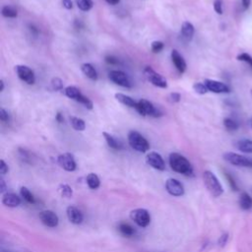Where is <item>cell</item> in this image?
<instances>
[{"instance_id":"1","label":"cell","mask_w":252,"mask_h":252,"mask_svg":"<svg viewBox=\"0 0 252 252\" xmlns=\"http://www.w3.org/2000/svg\"><path fill=\"white\" fill-rule=\"evenodd\" d=\"M168 162L171 169L177 173L185 176H192L194 173L193 166L190 161L178 153H171L168 157Z\"/></svg>"},{"instance_id":"2","label":"cell","mask_w":252,"mask_h":252,"mask_svg":"<svg viewBox=\"0 0 252 252\" xmlns=\"http://www.w3.org/2000/svg\"><path fill=\"white\" fill-rule=\"evenodd\" d=\"M203 181L205 187L213 197H220L223 193L222 185L212 171L205 170L203 172Z\"/></svg>"},{"instance_id":"3","label":"cell","mask_w":252,"mask_h":252,"mask_svg":"<svg viewBox=\"0 0 252 252\" xmlns=\"http://www.w3.org/2000/svg\"><path fill=\"white\" fill-rule=\"evenodd\" d=\"M128 143L132 149L139 153H146L150 149V144L147 139L134 130L128 133Z\"/></svg>"},{"instance_id":"4","label":"cell","mask_w":252,"mask_h":252,"mask_svg":"<svg viewBox=\"0 0 252 252\" xmlns=\"http://www.w3.org/2000/svg\"><path fill=\"white\" fill-rule=\"evenodd\" d=\"M223 159L225 161H227L228 163L235 165V166H239V167H248V168H252V158H247L245 156L236 154V153H232V152H227L224 153L222 156Z\"/></svg>"},{"instance_id":"5","label":"cell","mask_w":252,"mask_h":252,"mask_svg":"<svg viewBox=\"0 0 252 252\" xmlns=\"http://www.w3.org/2000/svg\"><path fill=\"white\" fill-rule=\"evenodd\" d=\"M141 115L143 116H153V117H158L161 116L162 113L158 109L151 101L141 98L137 101V106L135 108Z\"/></svg>"},{"instance_id":"6","label":"cell","mask_w":252,"mask_h":252,"mask_svg":"<svg viewBox=\"0 0 252 252\" xmlns=\"http://www.w3.org/2000/svg\"><path fill=\"white\" fill-rule=\"evenodd\" d=\"M130 219L140 227H147L151 222V215L148 210L138 208L130 212Z\"/></svg>"},{"instance_id":"7","label":"cell","mask_w":252,"mask_h":252,"mask_svg":"<svg viewBox=\"0 0 252 252\" xmlns=\"http://www.w3.org/2000/svg\"><path fill=\"white\" fill-rule=\"evenodd\" d=\"M144 75L146 77V79L154 86L161 88V89H165L167 88V82L165 80V78H163L160 74L157 73L153 68H151L150 66H147L144 69Z\"/></svg>"},{"instance_id":"8","label":"cell","mask_w":252,"mask_h":252,"mask_svg":"<svg viewBox=\"0 0 252 252\" xmlns=\"http://www.w3.org/2000/svg\"><path fill=\"white\" fill-rule=\"evenodd\" d=\"M109 80L114 83L115 85H118L123 88H132V82L129 79V77L122 71L119 70H112L108 73Z\"/></svg>"},{"instance_id":"9","label":"cell","mask_w":252,"mask_h":252,"mask_svg":"<svg viewBox=\"0 0 252 252\" xmlns=\"http://www.w3.org/2000/svg\"><path fill=\"white\" fill-rule=\"evenodd\" d=\"M15 71H16L18 77L25 83H27L29 85L34 84L35 76H34L33 71L30 67H28L26 65H17L15 67Z\"/></svg>"},{"instance_id":"10","label":"cell","mask_w":252,"mask_h":252,"mask_svg":"<svg viewBox=\"0 0 252 252\" xmlns=\"http://www.w3.org/2000/svg\"><path fill=\"white\" fill-rule=\"evenodd\" d=\"M57 162L66 171H74L77 167L74 156L70 153H64L59 155L57 158Z\"/></svg>"},{"instance_id":"11","label":"cell","mask_w":252,"mask_h":252,"mask_svg":"<svg viewBox=\"0 0 252 252\" xmlns=\"http://www.w3.org/2000/svg\"><path fill=\"white\" fill-rule=\"evenodd\" d=\"M165 189L171 196L174 197L183 196L185 192L183 184L175 178H168L165 181Z\"/></svg>"},{"instance_id":"12","label":"cell","mask_w":252,"mask_h":252,"mask_svg":"<svg viewBox=\"0 0 252 252\" xmlns=\"http://www.w3.org/2000/svg\"><path fill=\"white\" fill-rule=\"evenodd\" d=\"M38 218L40 221L45 226H48V227H55L58 225V222H59L58 216L53 211H50V210H43L39 212Z\"/></svg>"},{"instance_id":"13","label":"cell","mask_w":252,"mask_h":252,"mask_svg":"<svg viewBox=\"0 0 252 252\" xmlns=\"http://www.w3.org/2000/svg\"><path fill=\"white\" fill-rule=\"evenodd\" d=\"M204 83L208 88L209 92H212L215 94H227L230 92V88L222 82L212 80V79H206Z\"/></svg>"},{"instance_id":"14","label":"cell","mask_w":252,"mask_h":252,"mask_svg":"<svg viewBox=\"0 0 252 252\" xmlns=\"http://www.w3.org/2000/svg\"><path fill=\"white\" fill-rule=\"evenodd\" d=\"M146 161L150 166H152L155 169H158L160 171L165 169V162L162 157L157 152H150L146 156Z\"/></svg>"},{"instance_id":"15","label":"cell","mask_w":252,"mask_h":252,"mask_svg":"<svg viewBox=\"0 0 252 252\" xmlns=\"http://www.w3.org/2000/svg\"><path fill=\"white\" fill-rule=\"evenodd\" d=\"M66 215L70 222L73 224H80L84 220L83 213L75 206H69L66 209Z\"/></svg>"},{"instance_id":"16","label":"cell","mask_w":252,"mask_h":252,"mask_svg":"<svg viewBox=\"0 0 252 252\" xmlns=\"http://www.w3.org/2000/svg\"><path fill=\"white\" fill-rule=\"evenodd\" d=\"M170 55L172 63L174 64L175 68L179 71V73H184L186 70V62L184 58L181 56V54L176 49H173Z\"/></svg>"},{"instance_id":"17","label":"cell","mask_w":252,"mask_h":252,"mask_svg":"<svg viewBox=\"0 0 252 252\" xmlns=\"http://www.w3.org/2000/svg\"><path fill=\"white\" fill-rule=\"evenodd\" d=\"M21 202V198L15 193H6L2 197V204L8 208H16Z\"/></svg>"},{"instance_id":"18","label":"cell","mask_w":252,"mask_h":252,"mask_svg":"<svg viewBox=\"0 0 252 252\" xmlns=\"http://www.w3.org/2000/svg\"><path fill=\"white\" fill-rule=\"evenodd\" d=\"M194 32H195L194 26H193L190 22H184V23L182 24L181 30H180V33H181V36H182L185 40L190 41V40L193 38Z\"/></svg>"},{"instance_id":"19","label":"cell","mask_w":252,"mask_h":252,"mask_svg":"<svg viewBox=\"0 0 252 252\" xmlns=\"http://www.w3.org/2000/svg\"><path fill=\"white\" fill-rule=\"evenodd\" d=\"M235 148L245 154H252V140L240 139L235 142Z\"/></svg>"},{"instance_id":"20","label":"cell","mask_w":252,"mask_h":252,"mask_svg":"<svg viewBox=\"0 0 252 252\" xmlns=\"http://www.w3.org/2000/svg\"><path fill=\"white\" fill-rule=\"evenodd\" d=\"M81 70L84 73V75H86L89 79L93 80V81H96L97 80V72L94 69V67L90 64V63H84L81 66Z\"/></svg>"},{"instance_id":"21","label":"cell","mask_w":252,"mask_h":252,"mask_svg":"<svg viewBox=\"0 0 252 252\" xmlns=\"http://www.w3.org/2000/svg\"><path fill=\"white\" fill-rule=\"evenodd\" d=\"M114 96L119 102H121L122 104H124L126 106L134 107V108H136V106H137V101L129 95H126V94H121V93H117V94H115Z\"/></svg>"},{"instance_id":"22","label":"cell","mask_w":252,"mask_h":252,"mask_svg":"<svg viewBox=\"0 0 252 252\" xmlns=\"http://www.w3.org/2000/svg\"><path fill=\"white\" fill-rule=\"evenodd\" d=\"M238 203H239V207L244 211H248L252 209V198L246 192H242L240 194Z\"/></svg>"},{"instance_id":"23","label":"cell","mask_w":252,"mask_h":252,"mask_svg":"<svg viewBox=\"0 0 252 252\" xmlns=\"http://www.w3.org/2000/svg\"><path fill=\"white\" fill-rule=\"evenodd\" d=\"M102 135H103V137H104V139H105L107 145H108L111 149H113V150H121V149H122V144H121V142H120L119 140H117L114 136H112V135H110L109 133H106V132H103Z\"/></svg>"},{"instance_id":"24","label":"cell","mask_w":252,"mask_h":252,"mask_svg":"<svg viewBox=\"0 0 252 252\" xmlns=\"http://www.w3.org/2000/svg\"><path fill=\"white\" fill-rule=\"evenodd\" d=\"M64 94L66 96H68L69 98L71 99H74V100H78L79 97L83 94L80 90L74 86H68L64 89Z\"/></svg>"},{"instance_id":"25","label":"cell","mask_w":252,"mask_h":252,"mask_svg":"<svg viewBox=\"0 0 252 252\" xmlns=\"http://www.w3.org/2000/svg\"><path fill=\"white\" fill-rule=\"evenodd\" d=\"M86 181H87L88 186L94 190L97 189L100 185V180L95 173H89L86 177Z\"/></svg>"},{"instance_id":"26","label":"cell","mask_w":252,"mask_h":252,"mask_svg":"<svg viewBox=\"0 0 252 252\" xmlns=\"http://www.w3.org/2000/svg\"><path fill=\"white\" fill-rule=\"evenodd\" d=\"M118 230L124 236H133L135 233L134 227L127 222H120L118 225Z\"/></svg>"},{"instance_id":"27","label":"cell","mask_w":252,"mask_h":252,"mask_svg":"<svg viewBox=\"0 0 252 252\" xmlns=\"http://www.w3.org/2000/svg\"><path fill=\"white\" fill-rule=\"evenodd\" d=\"M70 122L72 127L76 131H84L86 129V123L82 118L76 117V116H71L70 117Z\"/></svg>"},{"instance_id":"28","label":"cell","mask_w":252,"mask_h":252,"mask_svg":"<svg viewBox=\"0 0 252 252\" xmlns=\"http://www.w3.org/2000/svg\"><path fill=\"white\" fill-rule=\"evenodd\" d=\"M58 192L59 194L64 197V198H71L73 196V189L70 185L66 184V183H61L58 186Z\"/></svg>"},{"instance_id":"29","label":"cell","mask_w":252,"mask_h":252,"mask_svg":"<svg viewBox=\"0 0 252 252\" xmlns=\"http://www.w3.org/2000/svg\"><path fill=\"white\" fill-rule=\"evenodd\" d=\"M20 194H21V197L26 201L28 202L29 204H34L35 203V199L32 195V193L25 186L21 187L20 189Z\"/></svg>"},{"instance_id":"30","label":"cell","mask_w":252,"mask_h":252,"mask_svg":"<svg viewBox=\"0 0 252 252\" xmlns=\"http://www.w3.org/2000/svg\"><path fill=\"white\" fill-rule=\"evenodd\" d=\"M1 14L3 17L5 18H16L18 16L17 10H15L13 7L11 6H3L2 10H1Z\"/></svg>"},{"instance_id":"31","label":"cell","mask_w":252,"mask_h":252,"mask_svg":"<svg viewBox=\"0 0 252 252\" xmlns=\"http://www.w3.org/2000/svg\"><path fill=\"white\" fill-rule=\"evenodd\" d=\"M223 126L228 131H235L238 129L239 124L234 119H232L230 117H226L223 119Z\"/></svg>"},{"instance_id":"32","label":"cell","mask_w":252,"mask_h":252,"mask_svg":"<svg viewBox=\"0 0 252 252\" xmlns=\"http://www.w3.org/2000/svg\"><path fill=\"white\" fill-rule=\"evenodd\" d=\"M76 4L78 8L84 12L91 10L94 6L93 0H76Z\"/></svg>"},{"instance_id":"33","label":"cell","mask_w":252,"mask_h":252,"mask_svg":"<svg viewBox=\"0 0 252 252\" xmlns=\"http://www.w3.org/2000/svg\"><path fill=\"white\" fill-rule=\"evenodd\" d=\"M236 59L238 61H242L245 62L246 64H248L251 68H252V56L246 52H241L236 56Z\"/></svg>"},{"instance_id":"34","label":"cell","mask_w":252,"mask_h":252,"mask_svg":"<svg viewBox=\"0 0 252 252\" xmlns=\"http://www.w3.org/2000/svg\"><path fill=\"white\" fill-rule=\"evenodd\" d=\"M193 90L199 94H205L206 93H208V88L206 87L205 83H201V82H198V83H195L193 85Z\"/></svg>"},{"instance_id":"35","label":"cell","mask_w":252,"mask_h":252,"mask_svg":"<svg viewBox=\"0 0 252 252\" xmlns=\"http://www.w3.org/2000/svg\"><path fill=\"white\" fill-rule=\"evenodd\" d=\"M77 101H78L79 103L83 104L86 108H88V109H93V102H92V100H91L89 97H87L86 95L82 94V95L79 97V99H78Z\"/></svg>"},{"instance_id":"36","label":"cell","mask_w":252,"mask_h":252,"mask_svg":"<svg viewBox=\"0 0 252 252\" xmlns=\"http://www.w3.org/2000/svg\"><path fill=\"white\" fill-rule=\"evenodd\" d=\"M51 87L54 91H60L63 89V82L59 78H53L51 80Z\"/></svg>"},{"instance_id":"37","label":"cell","mask_w":252,"mask_h":252,"mask_svg":"<svg viewBox=\"0 0 252 252\" xmlns=\"http://www.w3.org/2000/svg\"><path fill=\"white\" fill-rule=\"evenodd\" d=\"M162 48H163V42L162 41L156 40V41H153L152 44H151V49L155 53H158V52L161 51Z\"/></svg>"},{"instance_id":"38","label":"cell","mask_w":252,"mask_h":252,"mask_svg":"<svg viewBox=\"0 0 252 252\" xmlns=\"http://www.w3.org/2000/svg\"><path fill=\"white\" fill-rule=\"evenodd\" d=\"M214 10L217 14L221 15L223 10H222V0H214Z\"/></svg>"},{"instance_id":"39","label":"cell","mask_w":252,"mask_h":252,"mask_svg":"<svg viewBox=\"0 0 252 252\" xmlns=\"http://www.w3.org/2000/svg\"><path fill=\"white\" fill-rule=\"evenodd\" d=\"M19 152H20V156H21V158H22V159H23L24 161H26V162H31V160H32V155H31V153L27 152V151L24 150V149H20Z\"/></svg>"},{"instance_id":"40","label":"cell","mask_w":252,"mask_h":252,"mask_svg":"<svg viewBox=\"0 0 252 252\" xmlns=\"http://www.w3.org/2000/svg\"><path fill=\"white\" fill-rule=\"evenodd\" d=\"M225 177H226V179H227V181H228V183H229L231 189L234 190V191H237V185H236L234 179L232 178V176H231L229 173L225 172Z\"/></svg>"},{"instance_id":"41","label":"cell","mask_w":252,"mask_h":252,"mask_svg":"<svg viewBox=\"0 0 252 252\" xmlns=\"http://www.w3.org/2000/svg\"><path fill=\"white\" fill-rule=\"evenodd\" d=\"M227 240H228V233H222L220 236V238H219V240H218V244L220 246V247H223L225 244H226V242H227Z\"/></svg>"},{"instance_id":"42","label":"cell","mask_w":252,"mask_h":252,"mask_svg":"<svg viewBox=\"0 0 252 252\" xmlns=\"http://www.w3.org/2000/svg\"><path fill=\"white\" fill-rule=\"evenodd\" d=\"M180 98H181V95L178 93H171L168 95V99L170 102H178L180 100Z\"/></svg>"},{"instance_id":"43","label":"cell","mask_w":252,"mask_h":252,"mask_svg":"<svg viewBox=\"0 0 252 252\" xmlns=\"http://www.w3.org/2000/svg\"><path fill=\"white\" fill-rule=\"evenodd\" d=\"M8 170H9L8 164L3 159H1L0 160V173H1V175L6 174L8 172Z\"/></svg>"},{"instance_id":"44","label":"cell","mask_w":252,"mask_h":252,"mask_svg":"<svg viewBox=\"0 0 252 252\" xmlns=\"http://www.w3.org/2000/svg\"><path fill=\"white\" fill-rule=\"evenodd\" d=\"M0 120L3 121V122L9 121V114L4 108L0 109Z\"/></svg>"},{"instance_id":"45","label":"cell","mask_w":252,"mask_h":252,"mask_svg":"<svg viewBox=\"0 0 252 252\" xmlns=\"http://www.w3.org/2000/svg\"><path fill=\"white\" fill-rule=\"evenodd\" d=\"M105 61L108 63V64H117L118 63V60L115 58V57H113V56H106L105 57Z\"/></svg>"},{"instance_id":"46","label":"cell","mask_w":252,"mask_h":252,"mask_svg":"<svg viewBox=\"0 0 252 252\" xmlns=\"http://www.w3.org/2000/svg\"><path fill=\"white\" fill-rule=\"evenodd\" d=\"M7 189V186H6V183H5V180L3 179V177L1 176L0 177V193H4Z\"/></svg>"},{"instance_id":"47","label":"cell","mask_w":252,"mask_h":252,"mask_svg":"<svg viewBox=\"0 0 252 252\" xmlns=\"http://www.w3.org/2000/svg\"><path fill=\"white\" fill-rule=\"evenodd\" d=\"M62 4L66 9H72L73 8V2L72 0H62Z\"/></svg>"},{"instance_id":"48","label":"cell","mask_w":252,"mask_h":252,"mask_svg":"<svg viewBox=\"0 0 252 252\" xmlns=\"http://www.w3.org/2000/svg\"><path fill=\"white\" fill-rule=\"evenodd\" d=\"M241 4H242L243 9L247 10V9H249V7L251 5V0H241Z\"/></svg>"},{"instance_id":"49","label":"cell","mask_w":252,"mask_h":252,"mask_svg":"<svg viewBox=\"0 0 252 252\" xmlns=\"http://www.w3.org/2000/svg\"><path fill=\"white\" fill-rule=\"evenodd\" d=\"M56 120H57V122H59V123H62L63 121H64V117H63V115L60 113V112H58L57 114H56Z\"/></svg>"},{"instance_id":"50","label":"cell","mask_w":252,"mask_h":252,"mask_svg":"<svg viewBox=\"0 0 252 252\" xmlns=\"http://www.w3.org/2000/svg\"><path fill=\"white\" fill-rule=\"evenodd\" d=\"M108 4H110V5H116V4H118L119 3V1L120 0H105Z\"/></svg>"},{"instance_id":"51","label":"cell","mask_w":252,"mask_h":252,"mask_svg":"<svg viewBox=\"0 0 252 252\" xmlns=\"http://www.w3.org/2000/svg\"><path fill=\"white\" fill-rule=\"evenodd\" d=\"M3 90H4V82L1 80L0 81V92H3Z\"/></svg>"},{"instance_id":"52","label":"cell","mask_w":252,"mask_h":252,"mask_svg":"<svg viewBox=\"0 0 252 252\" xmlns=\"http://www.w3.org/2000/svg\"><path fill=\"white\" fill-rule=\"evenodd\" d=\"M249 125H250V127L252 128V116L249 118Z\"/></svg>"},{"instance_id":"53","label":"cell","mask_w":252,"mask_h":252,"mask_svg":"<svg viewBox=\"0 0 252 252\" xmlns=\"http://www.w3.org/2000/svg\"><path fill=\"white\" fill-rule=\"evenodd\" d=\"M2 252H12V251H9V250H2Z\"/></svg>"},{"instance_id":"54","label":"cell","mask_w":252,"mask_h":252,"mask_svg":"<svg viewBox=\"0 0 252 252\" xmlns=\"http://www.w3.org/2000/svg\"><path fill=\"white\" fill-rule=\"evenodd\" d=\"M250 93H251V95H252V89H251V91H250Z\"/></svg>"}]
</instances>
